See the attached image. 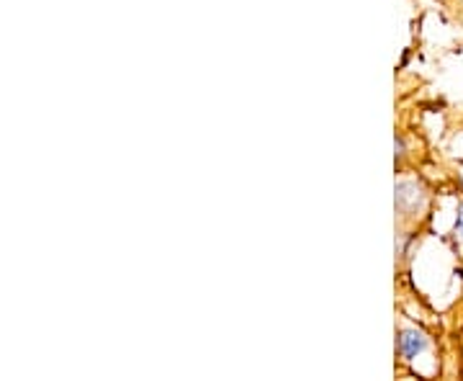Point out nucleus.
<instances>
[{"label": "nucleus", "mask_w": 463, "mask_h": 381, "mask_svg": "<svg viewBox=\"0 0 463 381\" xmlns=\"http://www.w3.org/2000/svg\"><path fill=\"white\" fill-rule=\"evenodd\" d=\"M428 348V338L420 330H402L399 332V353L404 358H414L417 353Z\"/></svg>", "instance_id": "obj_1"}, {"label": "nucleus", "mask_w": 463, "mask_h": 381, "mask_svg": "<svg viewBox=\"0 0 463 381\" xmlns=\"http://www.w3.org/2000/svg\"><path fill=\"white\" fill-rule=\"evenodd\" d=\"M422 201V194H420V186L417 183H399L397 186V209L399 212H410L412 206H417Z\"/></svg>", "instance_id": "obj_2"}, {"label": "nucleus", "mask_w": 463, "mask_h": 381, "mask_svg": "<svg viewBox=\"0 0 463 381\" xmlns=\"http://www.w3.org/2000/svg\"><path fill=\"white\" fill-rule=\"evenodd\" d=\"M456 233L463 237V204H461V209H458V216H456Z\"/></svg>", "instance_id": "obj_3"}]
</instances>
